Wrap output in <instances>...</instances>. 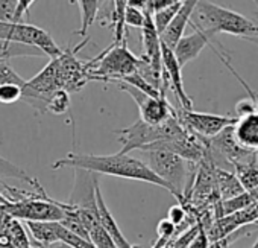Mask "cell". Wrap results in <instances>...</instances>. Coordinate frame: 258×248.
I'll return each mask as SVG.
<instances>
[{
	"label": "cell",
	"instance_id": "6da1fadb",
	"mask_svg": "<svg viewBox=\"0 0 258 248\" xmlns=\"http://www.w3.org/2000/svg\"><path fill=\"white\" fill-rule=\"evenodd\" d=\"M61 168H73V169H82L93 174H102V175H112L127 180H136L143 183H151L155 186H160L166 190H169L173 196V189L163 181L160 177H157L146 163L131 154L115 153L109 156H97V154H73L56 160L52 165V169H61Z\"/></svg>",
	"mask_w": 258,
	"mask_h": 248
},
{
	"label": "cell",
	"instance_id": "7a4b0ae2",
	"mask_svg": "<svg viewBox=\"0 0 258 248\" xmlns=\"http://www.w3.org/2000/svg\"><path fill=\"white\" fill-rule=\"evenodd\" d=\"M139 153V159H142L157 177H160L173 189L175 198L179 201V204H187L198 163L187 162L181 156L163 148H149Z\"/></svg>",
	"mask_w": 258,
	"mask_h": 248
},
{
	"label": "cell",
	"instance_id": "3957f363",
	"mask_svg": "<svg viewBox=\"0 0 258 248\" xmlns=\"http://www.w3.org/2000/svg\"><path fill=\"white\" fill-rule=\"evenodd\" d=\"M193 16H196V20H190L188 25H193L213 37L217 34H229L240 38L258 37L256 22L207 0H199Z\"/></svg>",
	"mask_w": 258,
	"mask_h": 248
},
{
	"label": "cell",
	"instance_id": "277c9868",
	"mask_svg": "<svg viewBox=\"0 0 258 248\" xmlns=\"http://www.w3.org/2000/svg\"><path fill=\"white\" fill-rule=\"evenodd\" d=\"M185 131L187 127L182 125V122L178 119V114L172 116L160 125H149L140 119L133 125L115 131V134L118 136V142L121 143V150L118 153L129 154L131 151L145 150L146 146L157 142L175 140L181 137Z\"/></svg>",
	"mask_w": 258,
	"mask_h": 248
},
{
	"label": "cell",
	"instance_id": "5b68a950",
	"mask_svg": "<svg viewBox=\"0 0 258 248\" xmlns=\"http://www.w3.org/2000/svg\"><path fill=\"white\" fill-rule=\"evenodd\" d=\"M91 66L90 81L118 82L127 75L137 72L139 57H136L127 47V41L118 44H109L102 54L88 61Z\"/></svg>",
	"mask_w": 258,
	"mask_h": 248
},
{
	"label": "cell",
	"instance_id": "8992f818",
	"mask_svg": "<svg viewBox=\"0 0 258 248\" xmlns=\"http://www.w3.org/2000/svg\"><path fill=\"white\" fill-rule=\"evenodd\" d=\"M0 40L37 47L49 58H55L62 52V49L55 43L49 32L25 22H0Z\"/></svg>",
	"mask_w": 258,
	"mask_h": 248
},
{
	"label": "cell",
	"instance_id": "52a82bcc",
	"mask_svg": "<svg viewBox=\"0 0 258 248\" xmlns=\"http://www.w3.org/2000/svg\"><path fill=\"white\" fill-rule=\"evenodd\" d=\"M120 90L126 91L129 96H131L136 104L139 105L140 110V119L149 125H160V123L166 122L167 119H170L172 116L176 114V110L169 104L166 94L160 96V97H154L149 96L140 90H137L136 87L124 84V82H117Z\"/></svg>",
	"mask_w": 258,
	"mask_h": 248
},
{
	"label": "cell",
	"instance_id": "ba28073f",
	"mask_svg": "<svg viewBox=\"0 0 258 248\" xmlns=\"http://www.w3.org/2000/svg\"><path fill=\"white\" fill-rule=\"evenodd\" d=\"M176 114L184 127H187L190 131L201 136L202 139H211L217 136L222 130L231 127L235 122V117L232 116L199 113L195 110H179L176 111Z\"/></svg>",
	"mask_w": 258,
	"mask_h": 248
},
{
	"label": "cell",
	"instance_id": "9c48e42d",
	"mask_svg": "<svg viewBox=\"0 0 258 248\" xmlns=\"http://www.w3.org/2000/svg\"><path fill=\"white\" fill-rule=\"evenodd\" d=\"M161 63H163V84L167 90L169 87L175 93L181 110H193V101L185 93L184 81H182V67L179 66L173 49L167 47L161 43Z\"/></svg>",
	"mask_w": 258,
	"mask_h": 248
},
{
	"label": "cell",
	"instance_id": "30bf717a",
	"mask_svg": "<svg viewBox=\"0 0 258 248\" xmlns=\"http://www.w3.org/2000/svg\"><path fill=\"white\" fill-rule=\"evenodd\" d=\"M190 26L195 29V32L190 35H182L173 47V54L181 67H184L190 61L196 60L199 57V54L204 51V47H207L213 43L211 34H208L193 25H190Z\"/></svg>",
	"mask_w": 258,
	"mask_h": 248
},
{
	"label": "cell",
	"instance_id": "8fae6325",
	"mask_svg": "<svg viewBox=\"0 0 258 248\" xmlns=\"http://www.w3.org/2000/svg\"><path fill=\"white\" fill-rule=\"evenodd\" d=\"M231 128L232 137L240 148L258 154V110L235 117Z\"/></svg>",
	"mask_w": 258,
	"mask_h": 248
},
{
	"label": "cell",
	"instance_id": "7c38bea8",
	"mask_svg": "<svg viewBox=\"0 0 258 248\" xmlns=\"http://www.w3.org/2000/svg\"><path fill=\"white\" fill-rule=\"evenodd\" d=\"M198 4H199V0H182L178 13L175 14V17L172 19L169 26L160 35V40L163 44H166L170 49L175 47L178 40L184 35V31L188 26L191 16H193V11H195Z\"/></svg>",
	"mask_w": 258,
	"mask_h": 248
},
{
	"label": "cell",
	"instance_id": "4fadbf2b",
	"mask_svg": "<svg viewBox=\"0 0 258 248\" xmlns=\"http://www.w3.org/2000/svg\"><path fill=\"white\" fill-rule=\"evenodd\" d=\"M94 190H96V207H97V219H99V224L102 225V228L109 234V237L114 240V243L118 246V248H137L134 245H131L127 242V239L123 236V233L120 231V227L117 225L114 216L111 215L109 209L106 207L105 204V200L102 196V192H100V183H99V178L96 180L94 183Z\"/></svg>",
	"mask_w": 258,
	"mask_h": 248
},
{
	"label": "cell",
	"instance_id": "5bb4252c",
	"mask_svg": "<svg viewBox=\"0 0 258 248\" xmlns=\"http://www.w3.org/2000/svg\"><path fill=\"white\" fill-rule=\"evenodd\" d=\"M142 41H143V57L151 61L157 70H163L161 63V40L160 34L152 20V14L145 10V23L142 28Z\"/></svg>",
	"mask_w": 258,
	"mask_h": 248
},
{
	"label": "cell",
	"instance_id": "9a60e30c",
	"mask_svg": "<svg viewBox=\"0 0 258 248\" xmlns=\"http://www.w3.org/2000/svg\"><path fill=\"white\" fill-rule=\"evenodd\" d=\"M216 190L220 201L231 200L244 192L237 175L222 168H216Z\"/></svg>",
	"mask_w": 258,
	"mask_h": 248
},
{
	"label": "cell",
	"instance_id": "2e32d148",
	"mask_svg": "<svg viewBox=\"0 0 258 248\" xmlns=\"http://www.w3.org/2000/svg\"><path fill=\"white\" fill-rule=\"evenodd\" d=\"M232 168L244 192L258 190V156L252 157L250 160L237 163Z\"/></svg>",
	"mask_w": 258,
	"mask_h": 248
},
{
	"label": "cell",
	"instance_id": "e0dca14e",
	"mask_svg": "<svg viewBox=\"0 0 258 248\" xmlns=\"http://www.w3.org/2000/svg\"><path fill=\"white\" fill-rule=\"evenodd\" d=\"M103 0H78L79 10H81V28L78 29L79 37H87L88 29L97 20L99 13L102 11Z\"/></svg>",
	"mask_w": 258,
	"mask_h": 248
},
{
	"label": "cell",
	"instance_id": "ac0fdd59",
	"mask_svg": "<svg viewBox=\"0 0 258 248\" xmlns=\"http://www.w3.org/2000/svg\"><path fill=\"white\" fill-rule=\"evenodd\" d=\"M126 8H127V0H112V13H111V28L114 32L112 44H118L126 40V26H124Z\"/></svg>",
	"mask_w": 258,
	"mask_h": 248
},
{
	"label": "cell",
	"instance_id": "d6986e66",
	"mask_svg": "<svg viewBox=\"0 0 258 248\" xmlns=\"http://www.w3.org/2000/svg\"><path fill=\"white\" fill-rule=\"evenodd\" d=\"M4 178H14V180H20L23 183H28L29 186H32L34 189H43V186L40 184L38 180L32 178L31 175H28L26 171H23L22 168H19L17 165L8 162L7 159H4L0 156V180Z\"/></svg>",
	"mask_w": 258,
	"mask_h": 248
},
{
	"label": "cell",
	"instance_id": "ffe728a7",
	"mask_svg": "<svg viewBox=\"0 0 258 248\" xmlns=\"http://www.w3.org/2000/svg\"><path fill=\"white\" fill-rule=\"evenodd\" d=\"M182 2V0H181ZM181 2L176 4V5H172L169 8H164L161 11H157L155 14H152V20H154V25L157 28V32L161 35L163 31L169 26V23L172 22V19L175 17V14L178 13L179 7H181Z\"/></svg>",
	"mask_w": 258,
	"mask_h": 248
},
{
	"label": "cell",
	"instance_id": "44dd1931",
	"mask_svg": "<svg viewBox=\"0 0 258 248\" xmlns=\"http://www.w3.org/2000/svg\"><path fill=\"white\" fill-rule=\"evenodd\" d=\"M70 107V93L64 90H58L52 94L47 104V113L53 114H64Z\"/></svg>",
	"mask_w": 258,
	"mask_h": 248
},
{
	"label": "cell",
	"instance_id": "7402d4cb",
	"mask_svg": "<svg viewBox=\"0 0 258 248\" xmlns=\"http://www.w3.org/2000/svg\"><path fill=\"white\" fill-rule=\"evenodd\" d=\"M23 87L20 84H2L0 85V102L2 104H14L22 99Z\"/></svg>",
	"mask_w": 258,
	"mask_h": 248
},
{
	"label": "cell",
	"instance_id": "603a6c76",
	"mask_svg": "<svg viewBox=\"0 0 258 248\" xmlns=\"http://www.w3.org/2000/svg\"><path fill=\"white\" fill-rule=\"evenodd\" d=\"M20 84V85H25L26 81L10 66L8 61H0V85L2 84Z\"/></svg>",
	"mask_w": 258,
	"mask_h": 248
},
{
	"label": "cell",
	"instance_id": "cb8c5ba5",
	"mask_svg": "<svg viewBox=\"0 0 258 248\" xmlns=\"http://www.w3.org/2000/svg\"><path fill=\"white\" fill-rule=\"evenodd\" d=\"M19 0H0V22L16 23Z\"/></svg>",
	"mask_w": 258,
	"mask_h": 248
},
{
	"label": "cell",
	"instance_id": "d4e9b609",
	"mask_svg": "<svg viewBox=\"0 0 258 248\" xmlns=\"http://www.w3.org/2000/svg\"><path fill=\"white\" fill-rule=\"evenodd\" d=\"M143 23H145V11L136 10V8H131V7L126 8V11H124V26L126 28L131 26V28L142 29Z\"/></svg>",
	"mask_w": 258,
	"mask_h": 248
},
{
	"label": "cell",
	"instance_id": "484cf974",
	"mask_svg": "<svg viewBox=\"0 0 258 248\" xmlns=\"http://www.w3.org/2000/svg\"><path fill=\"white\" fill-rule=\"evenodd\" d=\"M187 209L182 206V204H176V206H172L169 209V213H167V219L178 228L179 225H182L187 219Z\"/></svg>",
	"mask_w": 258,
	"mask_h": 248
},
{
	"label": "cell",
	"instance_id": "4316f807",
	"mask_svg": "<svg viewBox=\"0 0 258 248\" xmlns=\"http://www.w3.org/2000/svg\"><path fill=\"white\" fill-rule=\"evenodd\" d=\"M179 2H181V0H148L146 11H149L151 14H155L157 11H161L164 8H169L172 5H176Z\"/></svg>",
	"mask_w": 258,
	"mask_h": 248
},
{
	"label": "cell",
	"instance_id": "83f0119b",
	"mask_svg": "<svg viewBox=\"0 0 258 248\" xmlns=\"http://www.w3.org/2000/svg\"><path fill=\"white\" fill-rule=\"evenodd\" d=\"M210 243H211V242H210V239H208V236H207L204 227L201 225L198 234L195 236V239L190 242V245H188L187 248H210Z\"/></svg>",
	"mask_w": 258,
	"mask_h": 248
},
{
	"label": "cell",
	"instance_id": "f1b7e54d",
	"mask_svg": "<svg viewBox=\"0 0 258 248\" xmlns=\"http://www.w3.org/2000/svg\"><path fill=\"white\" fill-rule=\"evenodd\" d=\"M127 7L145 11L148 7V0H127Z\"/></svg>",
	"mask_w": 258,
	"mask_h": 248
},
{
	"label": "cell",
	"instance_id": "f546056e",
	"mask_svg": "<svg viewBox=\"0 0 258 248\" xmlns=\"http://www.w3.org/2000/svg\"><path fill=\"white\" fill-rule=\"evenodd\" d=\"M246 41H249V43H253V44H256L258 46V37H250V38H244Z\"/></svg>",
	"mask_w": 258,
	"mask_h": 248
},
{
	"label": "cell",
	"instance_id": "4dcf8cb0",
	"mask_svg": "<svg viewBox=\"0 0 258 248\" xmlns=\"http://www.w3.org/2000/svg\"><path fill=\"white\" fill-rule=\"evenodd\" d=\"M7 203V200H5V196L2 195V192H0V204H5Z\"/></svg>",
	"mask_w": 258,
	"mask_h": 248
},
{
	"label": "cell",
	"instance_id": "1f68e13d",
	"mask_svg": "<svg viewBox=\"0 0 258 248\" xmlns=\"http://www.w3.org/2000/svg\"><path fill=\"white\" fill-rule=\"evenodd\" d=\"M163 248H172L170 245H166V246H163Z\"/></svg>",
	"mask_w": 258,
	"mask_h": 248
}]
</instances>
